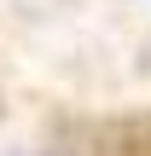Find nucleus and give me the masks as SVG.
I'll list each match as a JSON object with an SVG mask.
<instances>
[{
  "label": "nucleus",
  "mask_w": 151,
  "mask_h": 156,
  "mask_svg": "<svg viewBox=\"0 0 151 156\" xmlns=\"http://www.w3.org/2000/svg\"><path fill=\"white\" fill-rule=\"evenodd\" d=\"M99 139H105V151H93V156H151V116L145 122H116Z\"/></svg>",
  "instance_id": "1"
}]
</instances>
